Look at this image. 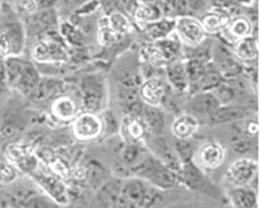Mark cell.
I'll list each match as a JSON object with an SVG mask.
<instances>
[{
	"label": "cell",
	"instance_id": "30",
	"mask_svg": "<svg viewBox=\"0 0 260 208\" xmlns=\"http://www.w3.org/2000/svg\"><path fill=\"white\" fill-rule=\"evenodd\" d=\"M12 45L5 33H0V61L5 57L11 50Z\"/></svg>",
	"mask_w": 260,
	"mask_h": 208
},
{
	"label": "cell",
	"instance_id": "10",
	"mask_svg": "<svg viewBox=\"0 0 260 208\" xmlns=\"http://www.w3.org/2000/svg\"><path fill=\"white\" fill-rule=\"evenodd\" d=\"M155 136L156 137L151 142V145L155 152L154 156L176 174L181 172L182 163L178 158L175 151L171 149L168 142L161 136Z\"/></svg>",
	"mask_w": 260,
	"mask_h": 208
},
{
	"label": "cell",
	"instance_id": "13",
	"mask_svg": "<svg viewBox=\"0 0 260 208\" xmlns=\"http://www.w3.org/2000/svg\"><path fill=\"white\" fill-rule=\"evenodd\" d=\"M224 158V150L216 142H207L202 145L197 154L200 164L208 168H217L223 163Z\"/></svg>",
	"mask_w": 260,
	"mask_h": 208
},
{
	"label": "cell",
	"instance_id": "23",
	"mask_svg": "<svg viewBox=\"0 0 260 208\" xmlns=\"http://www.w3.org/2000/svg\"><path fill=\"white\" fill-rule=\"evenodd\" d=\"M53 110L56 117L68 120L75 116L76 107L74 102L69 98H60L55 102Z\"/></svg>",
	"mask_w": 260,
	"mask_h": 208
},
{
	"label": "cell",
	"instance_id": "5",
	"mask_svg": "<svg viewBox=\"0 0 260 208\" xmlns=\"http://www.w3.org/2000/svg\"><path fill=\"white\" fill-rule=\"evenodd\" d=\"M251 113L252 109L248 106L233 103L221 105L208 117V125L215 126L223 124L235 123L245 120L251 115Z\"/></svg>",
	"mask_w": 260,
	"mask_h": 208
},
{
	"label": "cell",
	"instance_id": "20",
	"mask_svg": "<svg viewBox=\"0 0 260 208\" xmlns=\"http://www.w3.org/2000/svg\"><path fill=\"white\" fill-rule=\"evenodd\" d=\"M236 133L231 139L232 149L237 154H245L252 151L253 146L252 136L248 135L245 129L238 128Z\"/></svg>",
	"mask_w": 260,
	"mask_h": 208
},
{
	"label": "cell",
	"instance_id": "31",
	"mask_svg": "<svg viewBox=\"0 0 260 208\" xmlns=\"http://www.w3.org/2000/svg\"><path fill=\"white\" fill-rule=\"evenodd\" d=\"M188 9L193 12L203 11L207 5V0H184Z\"/></svg>",
	"mask_w": 260,
	"mask_h": 208
},
{
	"label": "cell",
	"instance_id": "22",
	"mask_svg": "<svg viewBox=\"0 0 260 208\" xmlns=\"http://www.w3.org/2000/svg\"><path fill=\"white\" fill-rule=\"evenodd\" d=\"M41 185L49 193V196L56 203H63L66 200L67 195L64 186L61 183L53 178H43L41 180Z\"/></svg>",
	"mask_w": 260,
	"mask_h": 208
},
{
	"label": "cell",
	"instance_id": "17",
	"mask_svg": "<svg viewBox=\"0 0 260 208\" xmlns=\"http://www.w3.org/2000/svg\"><path fill=\"white\" fill-rule=\"evenodd\" d=\"M168 81L172 88L177 91H186L189 88V81L185 65L179 62H173L167 68Z\"/></svg>",
	"mask_w": 260,
	"mask_h": 208
},
{
	"label": "cell",
	"instance_id": "8",
	"mask_svg": "<svg viewBox=\"0 0 260 208\" xmlns=\"http://www.w3.org/2000/svg\"><path fill=\"white\" fill-rule=\"evenodd\" d=\"M103 122L94 113H86L77 118L74 132L78 139L91 140L98 137L103 131Z\"/></svg>",
	"mask_w": 260,
	"mask_h": 208
},
{
	"label": "cell",
	"instance_id": "2",
	"mask_svg": "<svg viewBox=\"0 0 260 208\" xmlns=\"http://www.w3.org/2000/svg\"><path fill=\"white\" fill-rule=\"evenodd\" d=\"M121 195L138 208H150L159 197L158 189L137 177L122 186Z\"/></svg>",
	"mask_w": 260,
	"mask_h": 208
},
{
	"label": "cell",
	"instance_id": "21",
	"mask_svg": "<svg viewBox=\"0 0 260 208\" xmlns=\"http://www.w3.org/2000/svg\"><path fill=\"white\" fill-rule=\"evenodd\" d=\"M235 53L244 61H251L256 57L257 46L252 36H248L235 42Z\"/></svg>",
	"mask_w": 260,
	"mask_h": 208
},
{
	"label": "cell",
	"instance_id": "32",
	"mask_svg": "<svg viewBox=\"0 0 260 208\" xmlns=\"http://www.w3.org/2000/svg\"><path fill=\"white\" fill-rule=\"evenodd\" d=\"M7 86H8V81H7L5 63H3V61H0V96L5 93Z\"/></svg>",
	"mask_w": 260,
	"mask_h": 208
},
{
	"label": "cell",
	"instance_id": "19",
	"mask_svg": "<svg viewBox=\"0 0 260 208\" xmlns=\"http://www.w3.org/2000/svg\"><path fill=\"white\" fill-rule=\"evenodd\" d=\"M224 32H228L232 39L233 38L235 43L237 41L251 36L252 24L248 18L240 16L232 18L230 24Z\"/></svg>",
	"mask_w": 260,
	"mask_h": 208
},
{
	"label": "cell",
	"instance_id": "34",
	"mask_svg": "<svg viewBox=\"0 0 260 208\" xmlns=\"http://www.w3.org/2000/svg\"><path fill=\"white\" fill-rule=\"evenodd\" d=\"M174 208H190L189 206H175V207Z\"/></svg>",
	"mask_w": 260,
	"mask_h": 208
},
{
	"label": "cell",
	"instance_id": "3",
	"mask_svg": "<svg viewBox=\"0 0 260 208\" xmlns=\"http://www.w3.org/2000/svg\"><path fill=\"white\" fill-rule=\"evenodd\" d=\"M174 30L181 43L189 47H197L203 43L206 32L199 19L190 15L180 16L174 23Z\"/></svg>",
	"mask_w": 260,
	"mask_h": 208
},
{
	"label": "cell",
	"instance_id": "25",
	"mask_svg": "<svg viewBox=\"0 0 260 208\" xmlns=\"http://www.w3.org/2000/svg\"><path fill=\"white\" fill-rule=\"evenodd\" d=\"M107 20L109 26L120 36L127 34L130 31L131 24L128 19L121 13H113Z\"/></svg>",
	"mask_w": 260,
	"mask_h": 208
},
{
	"label": "cell",
	"instance_id": "4",
	"mask_svg": "<svg viewBox=\"0 0 260 208\" xmlns=\"http://www.w3.org/2000/svg\"><path fill=\"white\" fill-rule=\"evenodd\" d=\"M258 171V164L251 158H242L232 163L225 178L233 187L246 186L252 183Z\"/></svg>",
	"mask_w": 260,
	"mask_h": 208
},
{
	"label": "cell",
	"instance_id": "24",
	"mask_svg": "<svg viewBox=\"0 0 260 208\" xmlns=\"http://www.w3.org/2000/svg\"><path fill=\"white\" fill-rule=\"evenodd\" d=\"M20 208H59V205L50 196L34 194L29 196Z\"/></svg>",
	"mask_w": 260,
	"mask_h": 208
},
{
	"label": "cell",
	"instance_id": "11",
	"mask_svg": "<svg viewBox=\"0 0 260 208\" xmlns=\"http://www.w3.org/2000/svg\"><path fill=\"white\" fill-rule=\"evenodd\" d=\"M232 19V16L228 10L223 8H215L206 12L200 21L206 33L215 34L224 32L230 24Z\"/></svg>",
	"mask_w": 260,
	"mask_h": 208
},
{
	"label": "cell",
	"instance_id": "26",
	"mask_svg": "<svg viewBox=\"0 0 260 208\" xmlns=\"http://www.w3.org/2000/svg\"><path fill=\"white\" fill-rule=\"evenodd\" d=\"M174 151L182 164L191 161L194 154V146L189 139H177Z\"/></svg>",
	"mask_w": 260,
	"mask_h": 208
},
{
	"label": "cell",
	"instance_id": "16",
	"mask_svg": "<svg viewBox=\"0 0 260 208\" xmlns=\"http://www.w3.org/2000/svg\"><path fill=\"white\" fill-rule=\"evenodd\" d=\"M34 56L42 62H56L67 59V53L60 46L52 42H44L36 46Z\"/></svg>",
	"mask_w": 260,
	"mask_h": 208
},
{
	"label": "cell",
	"instance_id": "35",
	"mask_svg": "<svg viewBox=\"0 0 260 208\" xmlns=\"http://www.w3.org/2000/svg\"><path fill=\"white\" fill-rule=\"evenodd\" d=\"M60 208V207H59ZM63 208H71V207H70V206H66V207H63Z\"/></svg>",
	"mask_w": 260,
	"mask_h": 208
},
{
	"label": "cell",
	"instance_id": "28",
	"mask_svg": "<svg viewBox=\"0 0 260 208\" xmlns=\"http://www.w3.org/2000/svg\"><path fill=\"white\" fill-rule=\"evenodd\" d=\"M103 122L105 125L106 131L109 134H115L120 131V123H119L114 113L111 111H107L103 116Z\"/></svg>",
	"mask_w": 260,
	"mask_h": 208
},
{
	"label": "cell",
	"instance_id": "7",
	"mask_svg": "<svg viewBox=\"0 0 260 208\" xmlns=\"http://www.w3.org/2000/svg\"><path fill=\"white\" fill-rule=\"evenodd\" d=\"M120 132L127 143H141L150 134L142 117L132 115H125L122 119Z\"/></svg>",
	"mask_w": 260,
	"mask_h": 208
},
{
	"label": "cell",
	"instance_id": "12",
	"mask_svg": "<svg viewBox=\"0 0 260 208\" xmlns=\"http://www.w3.org/2000/svg\"><path fill=\"white\" fill-rule=\"evenodd\" d=\"M140 117L147 126L149 133L154 136H162L167 126L165 113L162 109L144 103Z\"/></svg>",
	"mask_w": 260,
	"mask_h": 208
},
{
	"label": "cell",
	"instance_id": "6",
	"mask_svg": "<svg viewBox=\"0 0 260 208\" xmlns=\"http://www.w3.org/2000/svg\"><path fill=\"white\" fill-rule=\"evenodd\" d=\"M221 103L218 100L213 91H202L197 93L188 101L187 108L189 114L198 117H206V119L212 115Z\"/></svg>",
	"mask_w": 260,
	"mask_h": 208
},
{
	"label": "cell",
	"instance_id": "27",
	"mask_svg": "<svg viewBox=\"0 0 260 208\" xmlns=\"http://www.w3.org/2000/svg\"><path fill=\"white\" fill-rule=\"evenodd\" d=\"M120 35L117 34L109 26L108 20L107 25L102 26L100 33V42L106 46H110L117 42Z\"/></svg>",
	"mask_w": 260,
	"mask_h": 208
},
{
	"label": "cell",
	"instance_id": "15",
	"mask_svg": "<svg viewBox=\"0 0 260 208\" xmlns=\"http://www.w3.org/2000/svg\"><path fill=\"white\" fill-rule=\"evenodd\" d=\"M199 120L189 113L178 116L173 122V135L177 139H190L199 129Z\"/></svg>",
	"mask_w": 260,
	"mask_h": 208
},
{
	"label": "cell",
	"instance_id": "18",
	"mask_svg": "<svg viewBox=\"0 0 260 208\" xmlns=\"http://www.w3.org/2000/svg\"><path fill=\"white\" fill-rule=\"evenodd\" d=\"M164 11L159 6L151 4H140L135 8L134 16L138 22L152 24L162 19Z\"/></svg>",
	"mask_w": 260,
	"mask_h": 208
},
{
	"label": "cell",
	"instance_id": "1",
	"mask_svg": "<svg viewBox=\"0 0 260 208\" xmlns=\"http://www.w3.org/2000/svg\"><path fill=\"white\" fill-rule=\"evenodd\" d=\"M5 66L8 85L16 87L25 95H30L39 83V74L32 64L10 58Z\"/></svg>",
	"mask_w": 260,
	"mask_h": 208
},
{
	"label": "cell",
	"instance_id": "9",
	"mask_svg": "<svg viewBox=\"0 0 260 208\" xmlns=\"http://www.w3.org/2000/svg\"><path fill=\"white\" fill-rule=\"evenodd\" d=\"M139 97L145 104L159 107L167 93L164 83L157 78H151L143 81L139 87Z\"/></svg>",
	"mask_w": 260,
	"mask_h": 208
},
{
	"label": "cell",
	"instance_id": "14",
	"mask_svg": "<svg viewBox=\"0 0 260 208\" xmlns=\"http://www.w3.org/2000/svg\"><path fill=\"white\" fill-rule=\"evenodd\" d=\"M228 196L234 208H258L256 193L248 186L233 187Z\"/></svg>",
	"mask_w": 260,
	"mask_h": 208
},
{
	"label": "cell",
	"instance_id": "33",
	"mask_svg": "<svg viewBox=\"0 0 260 208\" xmlns=\"http://www.w3.org/2000/svg\"><path fill=\"white\" fill-rule=\"evenodd\" d=\"M15 175L14 170L10 168V166L6 164H0V178L5 182L11 180Z\"/></svg>",
	"mask_w": 260,
	"mask_h": 208
},
{
	"label": "cell",
	"instance_id": "29",
	"mask_svg": "<svg viewBox=\"0 0 260 208\" xmlns=\"http://www.w3.org/2000/svg\"><path fill=\"white\" fill-rule=\"evenodd\" d=\"M21 203L14 195L0 192V208H20Z\"/></svg>",
	"mask_w": 260,
	"mask_h": 208
}]
</instances>
